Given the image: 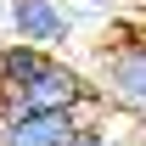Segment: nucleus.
Wrapping results in <instances>:
<instances>
[{
    "label": "nucleus",
    "instance_id": "obj_1",
    "mask_svg": "<svg viewBox=\"0 0 146 146\" xmlns=\"http://www.w3.org/2000/svg\"><path fill=\"white\" fill-rule=\"evenodd\" d=\"M96 90L112 118L146 129V28H124L107 45H96Z\"/></svg>",
    "mask_w": 146,
    "mask_h": 146
},
{
    "label": "nucleus",
    "instance_id": "obj_2",
    "mask_svg": "<svg viewBox=\"0 0 146 146\" xmlns=\"http://www.w3.org/2000/svg\"><path fill=\"white\" fill-rule=\"evenodd\" d=\"M6 39H23V45H39V51H68L73 34H79V17H73V0H6Z\"/></svg>",
    "mask_w": 146,
    "mask_h": 146
},
{
    "label": "nucleus",
    "instance_id": "obj_3",
    "mask_svg": "<svg viewBox=\"0 0 146 146\" xmlns=\"http://www.w3.org/2000/svg\"><path fill=\"white\" fill-rule=\"evenodd\" d=\"M79 135L73 112H23L0 107V146H68Z\"/></svg>",
    "mask_w": 146,
    "mask_h": 146
},
{
    "label": "nucleus",
    "instance_id": "obj_4",
    "mask_svg": "<svg viewBox=\"0 0 146 146\" xmlns=\"http://www.w3.org/2000/svg\"><path fill=\"white\" fill-rule=\"evenodd\" d=\"M56 51H39V45H23V39H0V107H11L28 84H34L45 62Z\"/></svg>",
    "mask_w": 146,
    "mask_h": 146
},
{
    "label": "nucleus",
    "instance_id": "obj_5",
    "mask_svg": "<svg viewBox=\"0 0 146 146\" xmlns=\"http://www.w3.org/2000/svg\"><path fill=\"white\" fill-rule=\"evenodd\" d=\"M135 6H146V0H135Z\"/></svg>",
    "mask_w": 146,
    "mask_h": 146
}]
</instances>
